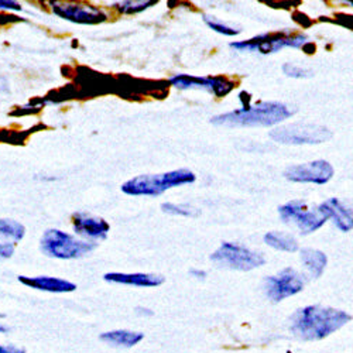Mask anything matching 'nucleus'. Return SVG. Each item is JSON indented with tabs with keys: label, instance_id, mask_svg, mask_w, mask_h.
<instances>
[{
	"label": "nucleus",
	"instance_id": "6e6552de",
	"mask_svg": "<svg viewBox=\"0 0 353 353\" xmlns=\"http://www.w3.org/2000/svg\"><path fill=\"white\" fill-rule=\"evenodd\" d=\"M270 137L284 144H316L332 137V133L323 126L311 123H294L274 129Z\"/></svg>",
	"mask_w": 353,
	"mask_h": 353
},
{
	"label": "nucleus",
	"instance_id": "20e7f679",
	"mask_svg": "<svg viewBox=\"0 0 353 353\" xmlns=\"http://www.w3.org/2000/svg\"><path fill=\"white\" fill-rule=\"evenodd\" d=\"M95 243L77 241L71 234L58 230V229H48L41 238V250L55 259L70 260L81 257L91 250L95 249Z\"/></svg>",
	"mask_w": 353,
	"mask_h": 353
},
{
	"label": "nucleus",
	"instance_id": "f03ea898",
	"mask_svg": "<svg viewBox=\"0 0 353 353\" xmlns=\"http://www.w3.org/2000/svg\"><path fill=\"white\" fill-rule=\"evenodd\" d=\"M352 316L341 310L310 305L292 315L291 331L304 341H321L341 330Z\"/></svg>",
	"mask_w": 353,
	"mask_h": 353
},
{
	"label": "nucleus",
	"instance_id": "4468645a",
	"mask_svg": "<svg viewBox=\"0 0 353 353\" xmlns=\"http://www.w3.org/2000/svg\"><path fill=\"white\" fill-rule=\"evenodd\" d=\"M19 281L27 287H32L40 291H48V292H72L77 288V285L71 281H67L63 279H55V277H47V276H39V277L19 276Z\"/></svg>",
	"mask_w": 353,
	"mask_h": 353
},
{
	"label": "nucleus",
	"instance_id": "9b49d317",
	"mask_svg": "<svg viewBox=\"0 0 353 353\" xmlns=\"http://www.w3.org/2000/svg\"><path fill=\"white\" fill-rule=\"evenodd\" d=\"M285 179L292 183L327 184L334 176V167L325 160H316L307 164L291 165L284 172Z\"/></svg>",
	"mask_w": 353,
	"mask_h": 353
},
{
	"label": "nucleus",
	"instance_id": "ddd939ff",
	"mask_svg": "<svg viewBox=\"0 0 353 353\" xmlns=\"http://www.w3.org/2000/svg\"><path fill=\"white\" fill-rule=\"evenodd\" d=\"M74 230L78 233L79 236H83L86 239L92 241H103L108 238L109 233V223L103 221L102 218L91 216L86 214H74L72 216Z\"/></svg>",
	"mask_w": 353,
	"mask_h": 353
},
{
	"label": "nucleus",
	"instance_id": "f257e3e1",
	"mask_svg": "<svg viewBox=\"0 0 353 353\" xmlns=\"http://www.w3.org/2000/svg\"><path fill=\"white\" fill-rule=\"evenodd\" d=\"M243 108L232 110L211 121L216 126L228 128H252V126H273L283 122L292 114L287 105L280 102H260L250 106V95L241 94Z\"/></svg>",
	"mask_w": 353,
	"mask_h": 353
},
{
	"label": "nucleus",
	"instance_id": "f3484780",
	"mask_svg": "<svg viewBox=\"0 0 353 353\" xmlns=\"http://www.w3.org/2000/svg\"><path fill=\"white\" fill-rule=\"evenodd\" d=\"M301 260L305 264L308 272L311 273V276L315 279L322 276L323 270H325V268H327V261H328L325 253H322L321 250H315V249H303Z\"/></svg>",
	"mask_w": 353,
	"mask_h": 353
},
{
	"label": "nucleus",
	"instance_id": "1a4fd4ad",
	"mask_svg": "<svg viewBox=\"0 0 353 353\" xmlns=\"http://www.w3.org/2000/svg\"><path fill=\"white\" fill-rule=\"evenodd\" d=\"M170 82L179 90H205L212 92L216 98H223L236 86L233 81L223 77H191L185 74L175 75Z\"/></svg>",
	"mask_w": 353,
	"mask_h": 353
},
{
	"label": "nucleus",
	"instance_id": "0eeeda50",
	"mask_svg": "<svg viewBox=\"0 0 353 353\" xmlns=\"http://www.w3.org/2000/svg\"><path fill=\"white\" fill-rule=\"evenodd\" d=\"M211 260L221 264V266L241 272L253 270L266 263V259H264L263 254L229 242L222 243V246L211 256Z\"/></svg>",
	"mask_w": 353,
	"mask_h": 353
},
{
	"label": "nucleus",
	"instance_id": "b1692460",
	"mask_svg": "<svg viewBox=\"0 0 353 353\" xmlns=\"http://www.w3.org/2000/svg\"><path fill=\"white\" fill-rule=\"evenodd\" d=\"M283 71H284V74H285L287 77H292V78H308V77L312 75V71H311V70L299 67V65L291 64V63L284 64Z\"/></svg>",
	"mask_w": 353,
	"mask_h": 353
},
{
	"label": "nucleus",
	"instance_id": "cd10ccee",
	"mask_svg": "<svg viewBox=\"0 0 353 353\" xmlns=\"http://www.w3.org/2000/svg\"><path fill=\"white\" fill-rule=\"evenodd\" d=\"M190 273H191V276H194V277H196V279H203V277H207V273H205V272H201V270H191Z\"/></svg>",
	"mask_w": 353,
	"mask_h": 353
},
{
	"label": "nucleus",
	"instance_id": "39448f33",
	"mask_svg": "<svg viewBox=\"0 0 353 353\" xmlns=\"http://www.w3.org/2000/svg\"><path fill=\"white\" fill-rule=\"evenodd\" d=\"M308 43L304 34H291L290 32L270 33V34H260L246 41L232 43L230 47L239 51H259L261 54L277 52L284 47L292 48H303Z\"/></svg>",
	"mask_w": 353,
	"mask_h": 353
},
{
	"label": "nucleus",
	"instance_id": "7ed1b4c3",
	"mask_svg": "<svg viewBox=\"0 0 353 353\" xmlns=\"http://www.w3.org/2000/svg\"><path fill=\"white\" fill-rule=\"evenodd\" d=\"M196 180V176L190 170H175L165 174L157 175H139L134 179L126 181L122 185V191L128 195H147V196H156L163 194L164 191L180 187L185 184H192Z\"/></svg>",
	"mask_w": 353,
	"mask_h": 353
},
{
	"label": "nucleus",
	"instance_id": "bb28decb",
	"mask_svg": "<svg viewBox=\"0 0 353 353\" xmlns=\"http://www.w3.org/2000/svg\"><path fill=\"white\" fill-rule=\"evenodd\" d=\"M0 353H26L24 349L16 346H2L0 345Z\"/></svg>",
	"mask_w": 353,
	"mask_h": 353
},
{
	"label": "nucleus",
	"instance_id": "412c9836",
	"mask_svg": "<svg viewBox=\"0 0 353 353\" xmlns=\"http://www.w3.org/2000/svg\"><path fill=\"white\" fill-rule=\"evenodd\" d=\"M153 5H156V2H132V0H128V2L114 3V8L125 14H136Z\"/></svg>",
	"mask_w": 353,
	"mask_h": 353
},
{
	"label": "nucleus",
	"instance_id": "423d86ee",
	"mask_svg": "<svg viewBox=\"0 0 353 353\" xmlns=\"http://www.w3.org/2000/svg\"><path fill=\"white\" fill-rule=\"evenodd\" d=\"M279 212L285 223L296 225L304 234L318 230L330 219L319 208H311L304 201H290L279 208Z\"/></svg>",
	"mask_w": 353,
	"mask_h": 353
},
{
	"label": "nucleus",
	"instance_id": "4be33fe9",
	"mask_svg": "<svg viewBox=\"0 0 353 353\" xmlns=\"http://www.w3.org/2000/svg\"><path fill=\"white\" fill-rule=\"evenodd\" d=\"M203 21L207 23L214 32H216L219 34H223V36H238L241 33V30H236V28L223 24L222 21L216 20L212 16H203Z\"/></svg>",
	"mask_w": 353,
	"mask_h": 353
},
{
	"label": "nucleus",
	"instance_id": "aec40b11",
	"mask_svg": "<svg viewBox=\"0 0 353 353\" xmlns=\"http://www.w3.org/2000/svg\"><path fill=\"white\" fill-rule=\"evenodd\" d=\"M26 229L21 223L12 219H0V238L20 242L24 238Z\"/></svg>",
	"mask_w": 353,
	"mask_h": 353
},
{
	"label": "nucleus",
	"instance_id": "393cba45",
	"mask_svg": "<svg viewBox=\"0 0 353 353\" xmlns=\"http://www.w3.org/2000/svg\"><path fill=\"white\" fill-rule=\"evenodd\" d=\"M14 253V245L13 243H0V259H9Z\"/></svg>",
	"mask_w": 353,
	"mask_h": 353
},
{
	"label": "nucleus",
	"instance_id": "5701e85b",
	"mask_svg": "<svg viewBox=\"0 0 353 353\" xmlns=\"http://www.w3.org/2000/svg\"><path fill=\"white\" fill-rule=\"evenodd\" d=\"M161 208L164 212L167 214H172V215H183V216H195L198 212L192 211L188 207H184V205H175V203H163Z\"/></svg>",
	"mask_w": 353,
	"mask_h": 353
},
{
	"label": "nucleus",
	"instance_id": "a211bd4d",
	"mask_svg": "<svg viewBox=\"0 0 353 353\" xmlns=\"http://www.w3.org/2000/svg\"><path fill=\"white\" fill-rule=\"evenodd\" d=\"M143 338H144L143 334L130 332V331H112L101 335V339L103 342H108L114 346H126V347H132L137 345L140 341H143Z\"/></svg>",
	"mask_w": 353,
	"mask_h": 353
},
{
	"label": "nucleus",
	"instance_id": "f8f14e48",
	"mask_svg": "<svg viewBox=\"0 0 353 353\" xmlns=\"http://www.w3.org/2000/svg\"><path fill=\"white\" fill-rule=\"evenodd\" d=\"M51 10L64 20L77 24H99L106 21L108 16L99 9L92 5H83V3H63V2H54L50 3Z\"/></svg>",
	"mask_w": 353,
	"mask_h": 353
},
{
	"label": "nucleus",
	"instance_id": "dca6fc26",
	"mask_svg": "<svg viewBox=\"0 0 353 353\" xmlns=\"http://www.w3.org/2000/svg\"><path fill=\"white\" fill-rule=\"evenodd\" d=\"M109 283L136 285V287H159L164 283V277L156 274H144V273H108L103 277Z\"/></svg>",
	"mask_w": 353,
	"mask_h": 353
},
{
	"label": "nucleus",
	"instance_id": "9d476101",
	"mask_svg": "<svg viewBox=\"0 0 353 353\" xmlns=\"http://www.w3.org/2000/svg\"><path fill=\"white\" fill-rule=\"evenodd\" d=\"M264 288L270 300L280 303L284 299L292 297L303 291L304 280L294 269H284L277 276L268 277L264 281Z\"/></svg>",
	"mask_w": 353,
	"mask_h": 353
},
{
	"label": "nucleus",
	"instance_id": "2eb2a0df",
	"mask_svg": "<svg viewBox=\"0 0 353 353\" xmlns=\"http://www.w3.org/2000/svg\"><path fill=\"white\" fill-rule=\"evenodd\" d=\"M323 214H325L328 218H332L338 229L342 232H349L353 226V218H352V211L346 208L345 205L338 201L336 198H331L321 203L318 207Z\"/></svg>",
	"mask_w": 353,
	"mask_h": 353
},
{
	"label": "nucleus",
	"instance_id": "c85d7f7f",
	"mask_svg": "<svg viewBox=\"0 0 353 353\" xmlns=\"http://www.w3.org/2000/svg\"><path fill=\"white\" fill-rule=\"evenodd\" d=\"M8 331V328H5V327H0V334H5Z\"/></svg>",
	"mask_w": 353,
	"mask_h": 353
},
{
	"label": "nucleus",
	"instance_id": "c756f323",
	"mask_svg": "<svg viewBox=\"0 0 353 353\" xmlns=\"http://www.w3.org/2000/svg\"><path fill=\"white\" fill-rule=\"evenodd\" d=\"M2 316H3V315H2V314H0V318H2Z\"/></svg>",
	"mask_w": 353,
	"mask_h": 353
},
{
	"label": "nucleus",
	"instance_id": "6ab92c4d",
	"mask_svg": "<svg viewBox=\"0 0 353 353\" xmlns=\"http://www.w3.org/2000/svg\"><path fill=\"white\" fill-rule=\"evenodd\" d=\"M264 242H266L269 246L283 250V252H296L299 250V242L296 238L291 236L288 233L283 232H269L264 234Z\"/></svg>",
	"mask_w": 353,
	"mask_h": 353
},
{
	"label": "nucleus",
	"instance_id": "a878e982",
	"mask_svg": "<svg viewBox=\"0 0 353 353\" xmlns=\"http://www.w3.org/2000/svg\"><path fill=\"white\" fill-rule=\"evenodd\" d=\"M0 10H14L20 12L21 5L17 2H12V0H0Z\"/></svg>",
	"mask_w": 353,
	"mask_h": 353
}]
</instances>
